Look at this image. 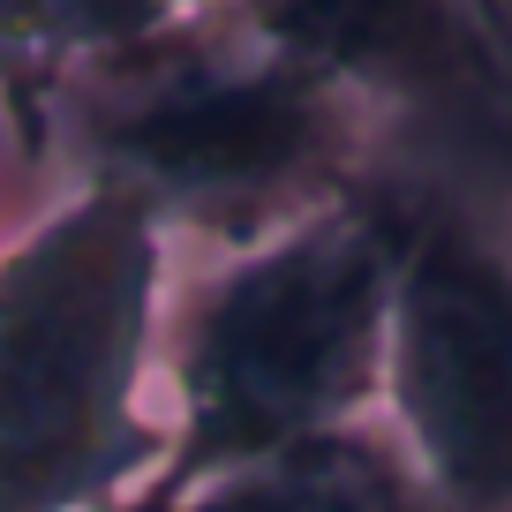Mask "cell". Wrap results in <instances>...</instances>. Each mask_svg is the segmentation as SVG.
<instances>
[{"label": "cell", "instance_id": "obj_1", "mask_svg": "<svg viewBox=\"0 0 512 512\" xmlns=\"http://www.w3.org/2000/svg\"><path fill=\"white\" fill-rule=\"evenodd\" d=\"M377 98L279 31L272 8H159L91 53L53 106L76 189H121L166 234L264 249L362 189Z\"/></svg>", "mask_w": 512, "mask_h": 512}, {"label": "cell", "instance_id": "obj_2", "mask_svg": "<svg viewBox=\"0 0 512 512\" xmlns=\"http://www.w3.org/2000/svg\"><path fill=\"white\" fill-rule=\"evenodd\" d=\"M415 204L377 189L219 256L166 294L159 384L174 452L128 512H174L189 490L256 467L324 430H354L384 400L392 294Z\"/></svg>", "mask_w": 512, "mask_h": 512}, {"label": "cell", "instance_id": "obj_3", "mask_svg": "<svg viewBox=\"0 0 512 512\" xmlns=\"http://www.w3.org/2000/svg\"><path fill=\"white\" fill-rule=\"evenodd\" d=\"M166 264L174 234L121 189H68L0 249V512H128L159 482Z\"/></svg>", "mask_w": 512, "mask_h": 512}, {"label": "cell", "instance_id": "obj_4", "mask_svg": "<svg viewBox=\"0 0 512 512\" xmlns=\"http://www.w3.org/2000/svg\"><path fill=\"white\" fill-rule=\"evenodd\" d=\"M384 415L437 512H512V256L445 204L407 226Z\"/></svg>", "mask_w": 512, "mask_h": 512}, {"label": "cell", "instance_id": "obj_5", "mask_svg": "<svg viewBox=\"0 0 512 512\" xmlns=\"http://www.w3.org/2000/svg\"><path fill=\"white\" fill-rule=\"evenodd\" d=\"M174 512H437V497L407 467L400 437L354 422V430L302 437L256 467H234L189 490Z\"/></svg>", "mask_w": 512, "mask_h": 512}, {"label": "cell", "instance_id": "obj_6", "mask_svg": "<svg viewBox=\"0 0 512 512\" xmlns=\"http://www.w3.org/2000/svg\"><path fill=\"white\" fill-rule=\"evenodd\" d=\"M166 0H0V106L31 166L53 159V106L91 53L159 23Z\"/></svg>", "mask_w": 512, "mask_h": 512}]
</instances>
